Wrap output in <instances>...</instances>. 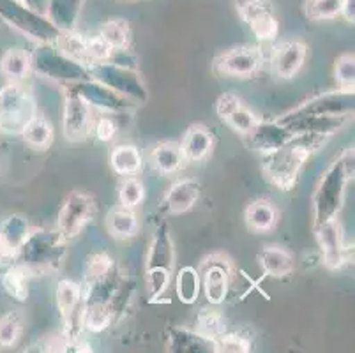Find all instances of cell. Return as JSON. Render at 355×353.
Wrapping results in <instances>:
<instances>
[{
	"mask_svg": "<svg viewBox=\"0 0 355 353\" xmlns=\"http://www.w3.org/2000/svg\"><path fill=\"white\" fill-rule=\"evenodd\" d=\"M329 140L331 136L322 132H299L276 150L261 154V170L266 179L277 189L292 191L309 155L320 150Z\"/></svg>",
	"mask_w": 355,
	"mask_h": 353,
	"instance_id": "obj_1",
	"label": "cell"
},
{
	"mask_svg": "<svg viewBox=\"0 0 355 353\" xmlns=\"http://www.w3.org/2000/svg\"><path fill=\"white\" fill-rule=\"evenodd\" d=\"M355 154L354 148L348 147L322 175L320 182L313 194V226L329 219L338 218L345 200V189L354 179Z\"/></svg>",
	"mask_w": 355,
	"mask_h": 353,
	"instance_id": "obj_2",
	"label": "cell"
},
{
	"mask_svg": "<svg viewBox=\"0 0 355 353\" xmlns=\"http://www.w3.org/2000/svg\"><path fill=\"white\" fill-rule=\"evenodd\" d=\"M66 255V241L57 230L28 232L24 244L16 251L15 264L21 265L31 276L53 272L62 265Z\"/></svg>",
	"mask_w": 355,
	"mask_h": 353,
	"instance_id": "obj_3",
	"label": "cell"
},
{
	"mask_svg": "<svg viewBox=\"0 0 355 353\" xmlns=\"http://www.w3.org/2000/svg\"><path fill=\"white\" fill-rule=\"evenodd\" d=\"M31 71L35 74L64 83H78L89 80L87 66L76 62L55 46L53 43H40L31 55Z\"/></svg>",
	"mask_w": 355,
	"mask_h": 353,
	"instance_id": "obj_4",
	"label": "cell"
},
{
	"mask_svg": "<svg viewBox=\"0 0 355 353\" xmlns=\"http://www.w3.org/2000/svg\"><path fill=\"white\" fill-rule=\"evenodd\" d=\"M0 19L37 43H55L62 32L48 16L32 11L20 0H0Z\"/></svg>",
	"mask_w": 355,
	"mask_h": 353,
	"instance_id": "obj_5",
	"label": "cell"
},
{
	"mask_svg": "<svg viewBox=\"0 0 355 353\" xmlns=\"http://www.w3.org/2000/svg\"><path fill=\"white\" fill-rule=\"evenodd\" d=\"M35 115L34 97L25 87L11 82L0 89V132L21 135Z\"/></svg>",
	"mask_w": 355,
	"mask_h": 353,
	"instance_id": "obj_6",
	"label": "cell"
},
{
	"mask_svg": "<svg viewBox=\"0 0 355 353\" xmlns=\"http://www.w3.org/2000/svg\"><path fill=\"white\" fill-rule=\"evenodd\" d=\"M87 71L92 80L121 94L125 99H133L137 103L147 101V89L141 82L140 74L133 67H125L112 62V60H106V62L92 64L87 67Z\"/></svg>",
	"mask_w": 355,
	"mask_h": 353,
	"instance_id": "obj_7",
	"label": "cell"
},
{
	"mask_svg": "<svg viewBox=\"0 0 355 353\" xmlns=\"http://www.w3.org/2000/svg\"><path fill=\"white\" fill-rule=\"evenodd\" d=\"M98 212L94 198L83 191H73L60 207L57 216V232L62 235L64 241H73L87 228Z\"/></svg>",
	"mask_w": 355,
	"mask_h": 353,
	"instance_id": "obj_8",
	"label": "cell"
},
{
	"mask_svg": "<svg viewBox=\"0 0 355 353\" xmlns=\"http://www.w3.org/2000/svg\"><path fill=\"white\" fill-rule=\"evenodd\" d=\"M92 128H94L92 108H90V106L83 101V97L69 85L66 97H64V136H66L69 141H82L90 135Z\"/></svg>",
	"mask_w": 355,
	"mask_h": 353,
	"instance_id": "obj_9",
	"label": "cell"
},
{
	"mask_svg": "<svg viewBox=\"0 0 355 353\" xmlns=\"http://www.w3.org/2000/svg\"><path fill=\"white\" fill-rule=\"evenodd\" d=\"M263 66V53L257 46H235L219 55L214 62L216 73L230 78H250Z\"/></svg>",
	"mask_w": 355,
	"mask_h": 353,
	"instance_id": "obj_10",
	"label": "cell"
},
{
	"mask_svg": "<svg viewBox=\"0 0 355 353\" xmlns=\"http://www.w3.org/2000/svg\"><path fill=\"white\" fill-rule=\"evenodd\" d=\"M315 237L322 251V260L331 270H340L348 264V248L343 242V233L338 218L315 225Z\"/></svg>",
	"mask_w": 355,
	"mask_h": 353,
	"instance_id": "obj_11",
	"label": "cell"
},
{
	"mask_svg": "<svg viewBox=\"0 0 355 353\" xmlns=\"http://www.w3.org/2000/svg\"><path fill=\"white\" fill-rule=\"evenodd\" d=\"M230 264L225 258L212 257L203 261L200 283H202V290L209 302H225L228 295V288H230Z\"/></svg>",
	"mask_w": 355,
	"mask_h": 353,
	"instance_id": "obj_12",
	"label": "cell"
},
{
	"mask_svg": "<svg viewBox=\"0 0 355 353\" xmlns=\"http://www.w3.org/2000/svg\"><path fill=\"white\" fill-rule=\"evenodd\" d=\"M76 92L83 97V101L90 106V108H98L108 113H124L128 110V99L122 97L121 94L114 92L103 83L96 82L92 78L83 80L78 83H71Z\"/></svg>",
	"mask_w": 355,
	"mask_h": 353,
	"instance_id": "obj_13",
	"label": "cell"
},
{
	"mask_svg": "<svg viewBox=\"0 0 355 353\" xmlns=\"http://www.w3.org/2000/svg\"><path fill=\"white\" fill-rule=\"evenodd\" d=\"M355 97L354 92H338L325 94V96L315 97L311 101L304 103L299 108L285 113L286 117H304V115H350L354 112Z\"/></svg>",
	"mask_w": 355,
	"mask_h": 353,
	"instance_id": "obj_14",
	"label": "cell"
},
{
	"mask_svg": "<svg viewBox=\"0 0 355 353\" xmlns=\"http://www.w3.org/2000/svg\"><path fill=\"white\" fill-rule=\"evenodd\" d=\"M216 112L223 122H227L234 131L241 132V135L248 136L258 124V119L250 108H248L242 99L235 94L227 92L219 96L218 103H216Z\"/></svg>",
	"mask_w": 355,
	"mask_h": 353,
	"instance_id": "obj_15",
	"label": "cell"
},
{
	"mask_svg": "<svg viewBox=\"0 0 355 353\" xmlns=\"http://www.w3.org/2000/svg\"><path fill=\"white\" fill-rule=\"evenodd\" d=\"M290 129L293 135L299 132H322L332 136L338 129L343 128L347 115H304V117H279L276 119Z\"/></svg>",
	"mask_w": 355,
	"mask_h": 353,
	"instance_id": "obj_16",
	"label": "cell"
},
{
	"mask_svg": "<svg viewBox=\"0 0 355 353\" xmlns=\"http://www.w3.org/2000/svg\"><path fill=\"white\" fill-rule=\"evenodd\" d=\"M293 136L295 135L286 126H283L282 122L258 121V124L248 135V138H250V144L254 150L267 154V152H272L282 147V145H285L286 141L292 140Z\"/></svg>",
	"mask_w": 355,
	"mask_h": 353,
	"instance_id": "obj_17",
	"label": "cell"
},
{
	"mask_svg": "<svg viewBox=\"0 0 355 353\" xmlns=\"http://www.w3.org/2000/svg\"><path fill=\"white\" fill-rule=\"evenodd\" d=\"M308 48L301 41H286L274 50L272 69L277 78L290 80L304 66Z\"/></svg>",
	"mask_w": 355,
	"mask_h": 353,
	"instance_id": "obj_18",
	"label": "cell"
},
{
	"mask_svg": "<svg viewBox=\"0 0 355 353\" xmlns=\"http://www.w3.org/2000/svg\"><path fill=\"white\" fill-rule=\"evenodd\" d=\"M179 147L184 161L200 163L211 154L212 147H214V138H212V132L209 129L202 128V126H193L186 131L182 144Z\"/></svg>",
	"mask_w": 355,
	"mask_h": 353,
	"instance_id": "obj_19",
	"label": "cell"
},
{
	"mask_svg": "<svg viewBox=\"0 0 355 353\" xmlns=\"http://www.w3.org/2000/svg\"><path fill=\"white\" fill-rule=\"evenodd\" d=\"M200 193H202V186H200L198 180H179V182L173 184V186L170 187V191L166 193V198H164L166 210L170 214L188 212V210L193 209V205L198 202Z\"/></svg>",
	"mask_w": 355,
	"mask_h": 353,
	"instance_id": "obj_20",
	"label": "cell"
},
{
	"mask_svg": "<svg viewBox=\"0 0 355 353\" xmlns=\"http://www.w3.org/2000/svg\"><path fill=\"white\" fill-rule=\"evenodd\" d=\"M260 267L263 270V276L270 277H286L292 274L295 261L293 257L282 246H266L260 251Z\"/></svg>",
	"mask_w": 355,
	"mask_h": 353,
	"instance_id": "obj_21",
	"label": "cell"
},
{
	"mask_svg": "<svg viewBox=\"0 0 355 353\" xmlns=\"http://www.w3.org/2000/svg\"><path fill=\"white\" fill-rule=\"evenodd\" d=\"M168 332V350L177 353H205L214 352V343L196 334L195 330L170 327Z\"/></svg>",
	"mask_w": 355,
	"mask_h": 353,
	"instance_id": "obj_22",
	"label": "cell"
},
{
	"mask_svg": "<svg viewBox=\"0 0 355 353\" xmlns=\"http://www.w3.org/2000/svg\"><path fill=\"white\" fill-rule=\"evenodd\" d=\"M173 261H175V252H173V244L170 239V230H168V225H161L154 233V241L147 258V268L159 267L172 272Z\"/></svg>",
	"mask_w": 355,
	"mask_h": 353,
	"instance_id": "obj_23",
	"label": "cell"
},
{
	"mask_svg": "<svg viewBox=\"0 0 355 353\" xmlns=\"http://www.w3.org/2000/svg\"><path fill=\"white\" fill-rule=\"evenodd\" d=\"M85 0H50L48 6V19L59 31H73L82 12Z\"/></svg>",
	"mask_w": 355,
	"mask_h": 353,
	"instance_id": "obj_24",
	"label": "cell"
},
{
	"mask_svg": "<svg viewBox=\"0 0 355 353\" xmlns=\"http://www.w3.org/2000/svg\"><path fill=\"white\" fill-rule=\"evenodd\" d=\"M110 164L122 177H137L144 166V157L137 145H119L110 154Z\"/></svg>",
	"mask_w": 355,
	"mask_h": 353,
	"instance_id": "obj_25",
	"label": "cell"
},
{
	"mask_svg": "<svg viewBox=\"0 0 355 353\" xmlns=\"http://www.w3.org/2000/svg\"><path fill=\"white\" fill-rule=\"evenodd\" d=\"M244 219H246V225L250 230L257 233H267L276 226L277 210L267 200H257V202L248 205Z\"/></svg>",
	"mask_w": 355,
	"mask_h": 353,
	"instance_id": "obj_26",
	"label": "cell"
},
{
	"mask_svg": "<svg viewBox=\"0 0 355 353\" xmlns=\"http://www.w3.org/2000/svg\"><path fill=\"white\" fill-rule=\"evenodd\" d=\"M0 73L11 82L20 83L31 73V55L21 48H9L0 58Z\"/></svg>",
	"mask_w": 355,
	"mask_h": 353,
	"instance_id": "obj_27",
	"label": "cell"
},
{
	"mask_svg": "<svg viewBox=\"0 0 355 353\" xmlns=\"http://www.w3.org/2000/svg\"><path fill=\"white\" fill-rule=\"evenodd\" d=\"M115 307L112 304L83 302V329L90 332H103L112 325Z\"/></svg>",
	"mask_w": 355,
	"mask_h": 353,
	"instance_id": "obj_28",
	"label": "cell"
},
{
	"mask_svg": "<svg viewBox=\"0 0 355 353\" xmlns=\"http://www.w3.org/2000/svg\"><path fill=\"white\" fill-rule=\"evenodd\" d=\"M21 138L28 147L35 148V150H46L53 140V129L44 117L35 115L21 131Z\"/></svg>",
	"mask_w": 355,
	"mask_h": 353,
	"instance_id": "obj_29",
	"label": "cell"
},
{
	"mask_svg": "<svg viewBox=\"0 0 355 353\" xmlns=\"http://www.w3.org/2000/svg\"><path fill=\"white\" fill-rule=\"evenodd\" d=\"M31 274L25 267L18 264H12L6 268L4 276H2V286H4L6 293L12 297L18 302H24L28 297V279Z\"/></svg>",
	"mask_w": 355,
	"mask_h": 353,
	"instance_id": "obj_30",
	"label": "cell"
},
{
	"mask_svg": "<svg viewBox=\"0 0 355 353\" xmlns=\"http://www.w3.org/2000/svg\"><path fill=\"white\" fill-rule=\"evenodd\" d=\"M184 163L182 152H180V147L173 141H164V144H159L153 150V164L156 166L157 171L164 175L175 173Z\"/></svg>",
	"mask_w": 355,
	"mask_h": 353,
	"instance_id": "obj_31",
	"label": "cell"
},
{
	"mask_svg": "<svg viewBox=\"0 0 355 353\" xmlns=\"http://www.w3.org/2000/svg\"><path fill=\"white\" fill-rule=\"evenodd\" d=\"M106 226L115 239H129L137 233L138 219L133 210L121 207V209H115L108 214Z\"/></svg>",
	"mask_w": 355,
	"mask_h": 353,
	"instance_id": "obj_32",
	"label": "cell"
},
{
	"mask_svg": "<svg viewBox=\"0 0 355 353\" xmlns=\"http://www.w3.org/2000/svg\"><path fill=\"white\" fill-rule=\"evenodd\" d=\"M202 290L200 272L193 267H182L177 272L175 291L182 304H195Z\"/></svg>",
	"mask_w": 355,
	"mask_h": 353,
	"instance_id": "obj_33",
	"label": "cell"
},
{
	"mask_svg": "<svg viewBox=\"0 0 355 353\" xmlns=\"http://www.w3.org/2000/svg\"><path fill=\"white\" fill-rule=\"evenodd\" d=\"M99 35L106 41L110 48L114 51L119 50H128V44L131 41V31L125 19L114 18L108 19L99 28Z\"/></svg>",
	"mask_w": 355,
	"mask_h": 353,
	"instance_id": "obj_34",
	"label": "cell"
},
{
	"mask_svg": "<svg viewBox=\"0 0 355 353\" xmlns=\"http://www.w3.org/2000/svg\"><path fill=\"white\" fill-rule=\"evenodd\" d=\"M28 232H31V230H28L27 219H25L24 216H20V214H12V216H9V218L0 225V235L4 239L6 246H8L15 255L16 251H18V248L24 244L25 239H27Z\"/></svg>",
	"mask_w": 355,
	"mask_h": 353,
	"instance_id": "obj_35",
	"label": "cell"
},
{
	"mask_svg": "<svg viewBox=\"0 0 355 353\" xmlns=\"http://www.w3.org/2000/svg\"><path fill=\"white\" fill-rule=\"evenodd\" d=\"M85 43H87L85 35L78 34V32H74V28H73V31L60 32L59 39H57L53 44L59 48L62 53H66L67 57L73 58V60L83 64V66H89V62H87Z\"/></svg>",
	"mask_w": 355,
	"mask_h": 353,
	"instance_id": "obj_36",
	"label": "cell"
},
{
	"mask_svg": "<svg viewBox=\"0 0 355 353\" xmlns=\"http://www.w3.org/2000/svg\"><path fill=\"white\" fill-rule=\"evenodd\" d=\"M195 332L202 336V338L214 343V339H218L219 336L227 332V323H225V320H223V316L219 315L218 311L202 309L198 318H196Z\"/></svg>",
	"mask_w": 355,
	"mask_h": 353,
	"instance_id": "obj_37",
	"label": "cell"
},
{
	"mask_svg": "<svg viewBox=\"0 0 355 353\" xmlns=\"http://www.w3.org/2000/svg\"><path fill=\"white\" fill-rule=\"evenodd\" d=\"M24 330V320L18 311H9L0 318V348H11L18 343Z\"/></svg>",
	"mask_w": 355,
	"mask_h": 353,
	"instance_id": "obj_38",
	"label": "cell"
},
{
	"mask_svg": "<svg viewBox=\"0 0 355 353\" xmlns=\"http://www.w3.org/2000/svg\"><path fill=\"white\" fill-rule=\"evenodd\" d=\"M343 0H306L304 12L311 21H329L341 15Z\"/></svg>",
	"mask_w": 355,
	"mask_h": 353,
	"instance_id": "obj_39",
	"label": "cell"
},
{
	"mask_svg": "<svg viewBox=\"0 0 355 353\" xmlns=\"http://www.w3.org/2000/svg\"><path fill=\"white\" fill-rule=\"evenodd\" d=\"M115 270L114 258L106 252H92L85 264V284H92Z\"/></svg>",
	"mask_w": 355,
	"mask_h": 353,
	"instance_id": "obj_40",
	"label": "cell"
},
{
	"mask_svg": "<svg viewBox=\"0 0 355 353\" xmlns=\"http://www.w3.org/2000/svg\"><path fill=\"white\" fill-rule=\"evenodd\" d=\"M248 25H250L254 37H257L258 41H263V43H270V41H274V39L277 37V34H279V24H277L276 15H274V9L272 11L258 15L257 18L251 19Z\"/></svg>",
	"mask_w": 355,
	"mask_h": 353,
	"instance_id": "obj_41",
	"label": "cell"
},
{
	"mask_svg": "<svg viewBox=\"0 0 355 353\" xmlns=\"http://www.w3.org/2000/svg\"><path fill=\"white\" fill-rule=\"evenodd\" d=\"M144 184L135 177H125L124 182L119 187V202H121V207H125V209H135L140 205L144 202Z\"/></svg>",
	"mask_w": 355,
	"mask_h": 353,
	"instance_id": "obj_42",
	"label": "cell"
},
{
	"mask_svg": "<svg viewBox=\"0 0 355 353\" xmlns=\"http://www.w3.org/2000/svg\"><path fill=\"white\" fill-rule=\"evenodd\" d=\"M170 276H172V272L166 270V268H159V267L147 268V272H145V281H147L148 300H150V302H156V300L163 295L164 291L168 290Z\"/></svg>",
	"mask_w": 355,
	"mask_h": 353,
	"instance_id": "obj_43",
	"label": "cell"
},
{
	"mask_svg": "<svg viewBox=\"0 0 355 353\" xmlns=\"http://www.w3.org/2000/svg\"><path fill=\"white\" fill-rule=\"evenodd\" d=\"M334 76L340 90H345V92H354V83H355L354 55H341V57L336 60Z\"/></svg>",
	"mask_w": 355,
	"mask_h": 353,
	"instance_id": "obj_44",
	"label": "cell"
},
{
	"mask_svg": "<svg viewBox=\"0 0 355 353\" xmlns=\"http://www.w3.org/2000/svg\"><path fill=\"white\" fill-rule=\"evenodd\" d=\"M216 353H248L251 352V343L239 332H225L214 339Z\"/></svg>",
	"mask_w": 355,
	"mask_h": 353,
	"instance_id": "obj_45",
	"label": "cell"
},
{
	"mask_svg": "<svg viewBox=\"0 0 355 353\" xmlns=\"http://www.w3.org/2000/svg\"><path fill=\"white\" fill-rule=\"evenodd\" d=\"M85 51H87V62H89V66L98 62H106V60H110V58L114 57V50L106 44V41L99 34L92 35V37H87Z\"/></svg>",
	"mask_w": 355,
	"mask_h": 353,
	"instance_id": "obj_46",
	"label": "cell"
},
{
	"mask_svg": "<svg viewBox=\"0 0 355 353\" xmlns=\"http://www.w3.org/2000/svg\"><path fill=\"white\" fill-rule=\"evenodd\" d=\"M235 8L246 24H250L251 19L257 18L261 12L272 11V4L269 0H235Z\"/></svg>",
	"mask_w": 355,
	"mask_h": 353,
	"instance_id": "obj_47",
	"label": "cell"
},
{
	"mask_svg": "<svg viewBox=\"0 0 355 353\" xmlns=\"http://www.w3.org/2000/svg\"><path fill=\"white\" fill-rule=\"evenodd\" d=\"M94 132L101 141L114 140L115 132H117V122L110 117H101L94 126Z\"/></svg>",
	"mask_w": 355,
	"mask_h": 353,
	"instance_id": "obj_48",
	"label": "cell"
},
{
	"mask_svg": "<svg viewBox=\"0 0 355 353\" xmlns=\"http://www.w3.org/2000/svg\"><path fill=\"white\" fill-rule=\"evenodd\" d=\"M15 258L16 255L6 246L4 239L0 235V268H8L9 265L15 264Z\"/></svg>",
	"mask_w": 355,
	"mask_h": 353,
	"instance_id": "obj_49",
	"label": "cell"
},
{
	"mask_svg": "<svg viewBox=\"0 0 355 353\" xmlns=\"http://www.w3.org/2000/svg\"><path fill=\"white\" fill-rule=\"evenodd\" d=\"M348 24L355 21V0H343L341 2V15Z\"/></svg>",
	"mask_w": 355,
	"mask_h": 353,
	"instance_id": "obj_50",
	"label": "cell"
},
{
	"mask_svg": "<svg viewBox=\"0 0 355 353\" xmlns=\"http://www.w3.org/2000/svg\"><path fill=\"white\" fill-rule=\"evenodd\" d=\"M20 2H24L27 8H31L32 11L40 12V15H44L46 16L48 12V6H50V0H20Z\"/></svg>",
	"mask_w": 355,
	"mask_h": 353,
	"instance_id": "obj_51",
	"label": "cell"
},
{
	"mask_svg": "<svg viewBox=\"0 0 355 353\" xmlns=\"http://www.w3.org/2000/svg\"><path fill=\"white\" fill-rule=\"evenodd\" d=\"M121 2H133V0H121Z\"/></svg>",
	"mask_w": 355,
	"mask_h": 353,
	"instance_id": "obj_52",
	"label": "cell"
}]
</instances>
